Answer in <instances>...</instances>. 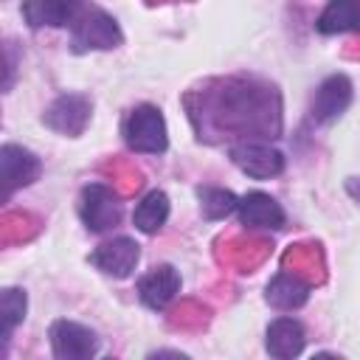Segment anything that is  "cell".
Returning <instances> with one entry per match:
<instances>
[{
  "label": "cell",
  "instance_id": "1",
  "mask_svg": "<svg viewBox=\"0 0 360 360\" xmlns=\"http://www.w3.org/2000/svg\"><path fill=\"white\" fill-rule=\"evenodd\" d=\"M124 141L132 152H143V155H160L169 146V135H166V121L163 112L155 104H141L135 107L127 121H124Z\"/></svg>",
  "mask_w": 360,
  "mask_h": 360
},
{
  "label": "cell",
  "instance_id": "2",
  "mask_svg": "<svg viewBox=\"0 0 360 360\" xmlns=\"http://www.w3.org/2000/svg\"><path fill=\"white\" fill-rule=\"evenodd\" d=\"M121 28L118 22L101 11V8H90L84 11L76 22H73V34H70V48L76 53L84 51H110L115 45H121Z\"/></svg>",
  "mask_w": 360,
  "mask_h": 360
},
{
  "label": "cell",
  "instance_id": "3",
  "mask_svg": "<svg viewBox=\"0 0 360 360\" xmlns=\"http://www.w3.org/2000/svg\"><path fill=\"white\" fill-rule=\"evenodd\" d=\"M79 214H82V222H84L87 231L104 233V231H110V228L118 225V219H121V202L115 200V194L107 186L90 183V186L82 188Z\"/></svg>",
  "mask_w": 360,
  "mask_h": 360
},
{
  "label": "cell",
  "instance_id": "4",
  "mask_svg": "<svg viewBox=\"0 0 360 360\" xmlns=\"http://www.w3.org/2000/svg\"><path fill=\"white\" fill-rule=\"evenodd\" d=\"M51 349L59 360H87L98 352V338L93 329L76 323V321H53L51 323Z\"/></svg>",
  "mask_w": 360,
  "mask_h": 360
},
{
  "label": "cell",
  "instance_id": "5",
  "mask_svg": "<svg viewBox=\"0 0 360 360\" xmlns=\"http://www.w3.org/2000/svg\"><path fill=\"white\" fill-rule=\"evenodd\" d=\"M90 110H93V107H90V98H87V96H82V93H65V96H59V98L45 110L42 121H45L53 132L76 138V135L84 132V127H87V121H90Z\"/></svg>",
  "mask_w": 360,
  "mask_h": 360
},
{
  "label": "cell",
  "instance_id": "6",
  "mask_svg": "<svg viewBox=\"0 0 360 360\" xmlns=\"http://www.w3.org/2000/svg\"><path fill=\"white\" fill-rule=\"evenodd\" d=\"M231 160L248 174V177H256V180H267V177H276L281 174L284 169V155L270 146V143H256V141H248V143H236L231 149Z\"/></svg>",
  "mask_w": 360,
  "mask_h": 360
},
{
  "label": "cell",
  "instance_id": "7",
  "mask_svg": "<svg viewBox=\"0 0 360 360\" xmlns=\"http://www.w3.org/2000/svg\"><path fill=\"white\" fill-rule=\"evenodd\" d=\"M0 174H3V194L11 197L17 188L39 177V158L17 143H6L0 149Z\"/></svg>",
  "mask_w": 360,
  "mask_h": 360
},
{
  "label": "cell",
  "instance_id": "8",
  "mask_svg": "<svg viewBox=\"0 0 360 360\" xmlns=\"http://www.w3.org/2000/svg\"><path fill=\"white\" fill-rule=\"evenodd\" d=\"M138 256H141V250H138V242H135V239H129V236H115V239L98 245V248L90 253V262H93L101 273H107V276H112V278H127V276L135 270Z\"/></svg>",
  "mask_w": 360,
  "mask_h": 360
},
{
  "label": "cell",
  "instance_id": "9",
  "mask_svg": "<svg viewBox=\"0 0 360 360\" xmlns=\"http://www.w3.org/2000/svg\"><path fill=\"white\" fill-rule=\"evenodd\" d=\"M349 104H352V82L343 73H335L321 82L312 101V118L318 124H332L346 112Z\"/></svg>",
  "mask_w": 360,
  "mask_h": 360
},
{
  "label": "cell",
  "instance_id": "10",
  "mask_svg": "<svg viewBox=\"0 0 360 360\" xmlns=\"http://www.w3.org/2000/svg\"><path fill=\"white\" fill-rule=\"evenodd\" d=\"M22 17L28 20L31 28H42V25L59 28L82 17V0H25Z\"/></svg>",
  "mask_w": 360,
  "mask_h": 360
},
{
  "label": "cell",
  "instance_id": "11",
  "mask_svg": "<svg viewBox=\"0 0 360 360\" xmlns=\"http://www.w3.org/2000/svg\"><path fill=\"white\" fill-rule=\"evenodd\" d=\"M242 225L248 228H264V231H276L284 225V208L264 191H250L239 200L236 205Z\"/></svg>",
  "mask_w": 360,
  "mask_h": 360
},
{
  "label": "cell",
  "instance_id": "12",
  "mask_svg": "<svg viewBox=\"0 0 360 360\" xmlns=\"http://www.w3.org/2000/svg\"><path fill=\"white\" fill-rule=\"evenodd\" d=\"M180 290V273L172 264L152 267L146 276L138 281V295L149 309H163Z\"/></svg>",
  "mask_w": 360,
  "mask_h": 360
},
{
  "label": "cell",
  "instance_id": "13",
  "mask_svg": "<svg viewBox=\"0 0 360 360\" xmlns=\"http://www.w3.org/2000/svg\"><path fill=\"white\" fill-rule=\"evenodd\" d=\"M304 343H307V335H304V326L295 321V318H276L270 326H267V352L278 360H287V357H295L304 352Z\"/></svg>",
  "mask_w": 360,
  "mask_h": 360
},
{
  "label": "cell",
  "instance_id": "14",
  "mask_svg": "<svg viewBox=\"0 0 360 360\" xmlns=\"http://www.w3.org/2000/svg\"><path fill=\"white\" fill-rule=\"evenodd\" d=\"M315 28L321 34H346L360 31V0H329L321 11Z\"/></svg>",
  "mask_w": 360,
  "mask_h": 360
},
{
  "label": "cell",
  "instance_id": "15",
  "mask_svg": "<svg viewBox=\"0 0 360 360\" xmlns=\"http://www.w3.org/2000/svg\"><path fill=\"white\" fill-rule=\"evenodd\" d=\"M264 298H267L270 307L287 312V309H298V307L307 304V298H309V287H307L301 278L281 273V276H276V278L267 284Z\"/></svg>",
  "mask_w": 360,
  "mask_h": 360
},
{
  "label": "cell",
  "instance_id": "16",
  "mask_svg": "<svg viewBox=\"0 0 360 360\" xmlns=\"http://www.w3.org/2000/svg\"><path fill=\"white\" fill-rule=\"evenodd\" d=\"M169 219V197L163 191H149L132 211V222L143 233H155Z\"/></svg>",
  "mask_w": 360,
  "mask_h": 360
},
{
  "label": "cell",
  "instance_id": "17",
  "mask_svg": "<svg viewBox=\"0 0 360 360\" xmlns=\"http://www.w3.org/2000/svg\"><path fill=\"white\" fill-rule=\"evenodd\" d=\"M28 309V298L20 287H6L0 295V321H3V340H8V335L14 332V326L25 318Z\"/></svg>",
  "mask_w": 360,
  "mask_h": 360
},
{
  "label": "cell",
  "instance_id": "18",
  "mask_svg": "<svg viewBox=\"0 0 360 360\" xmlns=\"http://www.w3.org/2000/svg\"><path fill=\"white\" fill-rule=\"evenodd\" d=\"M239 200L233 191H225V188H200V208H202V217L205 219H219V217H228L231 211H236Z\"/></svg>",
  "mask_w": 360,
  "mask_h": 360
},
{
  "label": "cell",
  "instance_id": "19",
  "mask_svg": "<svg viewBox=\"0 0 360 360\" xmlns=\"http://www.w3.org/2000/svg\"><path fill=\"white\" fill-rule=\"evenodd\" d=\"M346 191L360 202V177H349V180H346Z\"/></svg>",
  "mask_w": 360,
  "mask_h": 360
}]
</instances>
